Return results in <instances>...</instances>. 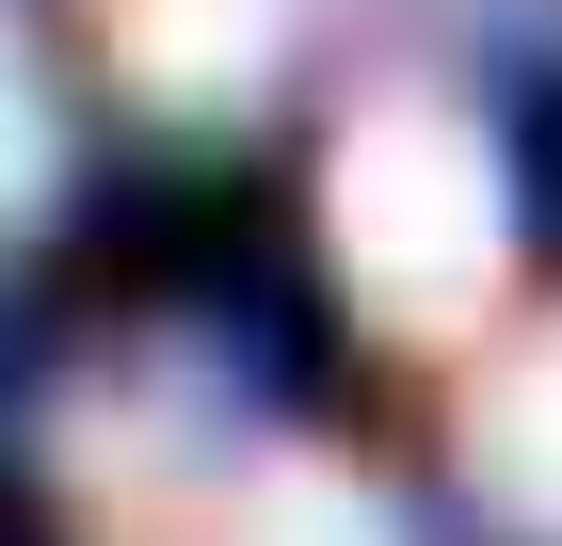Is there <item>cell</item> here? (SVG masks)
I'll list each match as a JSON object with an SVG mask.
<instances>
[{"instance_id": "cell-1", "label": "cell", "mask_w": 562, "mask_h": 546, "mask_svg": "<svg viewBox=\"0 0 562 546\" xmlns=\"http://www.w3.org/2000/svg\"><path fill=\"white\" fill-rule=\"evenodd\" d=\"M338 274L370 290V322L434 337L467 322L482 290H498V161H482L467 113H434V97H402V113H370L338 145Z\"/></svg>"}, {"instance_id": "cell-2", "label": "cell", "mask_w": 562, "mask_h": 546, "mask_svg": "<svg viewBox=\"0 0 562 546\" xmlns=\"http://www.w3.org/2000/svg\"><path fill=\"white\" fill-rule=\"evenodd\" d=\"M482 466L515 482V514H562V337L482 386Z\"/></svg>"}, {"instance_id": "cell-3", "label": "cell", "mask_w": 562, "mask_h": 546, "mask_svg": "<svg viewBox=\"0 0 562 546\" xmlns=\"http://www.w3.org/2000/svg\"><path fill=\"white\" fill-rule=\"evenodd\" d=\"M130 48H145V65H177V81H225V65L258 48V16H241V0H145Z\"/></svg>"}, {"instance_id": "cell-4", "label": "cell", "mask_w": 562, "mask_h": 546, "mask_svg": "<svg viewBox=\"0 0 562 546\" xmlns=\"http://www.w3.org/2000/svg\"><path fill=\"white\" fill-rule=\"evenodd\" d=\"M258 546H386V514L353 499V482L305 466V482H273V499H258Z\"/></svg>"}, {"instance_id": "cell-5", "label": "cell", "mask_w": 562, "mask_h": 546, "mask_svg": "<svg viewBox=\"0 0 562 546\" xmlns=\"http://www.w3.org/2000/svg\"><path fill=\"white\" fill-rule=\"evenodd\" d=\"M0 177H16V97H0Z\"/></svg>"}]
</instances>
